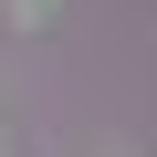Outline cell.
I'll return each instance as SVG.
<instances>
[{
    "label": "cell",
    "mask_w": 157,
    "mask_h": 157,
    "mask_svg": "<svg viewBox=\"0 0 157 157\" xmlns=\"http://www.w3.org/2000/svg\"><path fill=\"white\" fill-rule=\"evenodd\" d=\"M11 21H52V0H11Z\"/></svg>",
    "instance_id": "cell-1"
}]
</instances>
